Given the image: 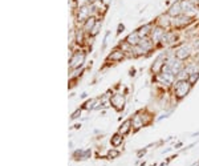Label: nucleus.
<instances>
[{
	"mask_svg": "<svg viewBox=\"0 0 199 166\" xmlns=\"http://www.w3.org/2000/svg\"><path fill=\"white\" fill-rule=\"evenodd\" d=\"M190 88H191V84L189 81H178L177 85L174 88V92H175V96L178 98H182L184 97L187 93H189Z\"/></svg>",
	"mask_w": 199,
	"mask_h": 166,
	"instance_id": "1",
	"label": "nucleus"
},
{
	"mask_svg": "<svg viewBox=\"0 0 199 166\" xmlns=\"http://www.w3.org/2000/svg\"><path fill=\"white\" fill-rule=\"evenodd\" d=\"M84 60H85V55L82 52H75V55L69 60V65H70V68H78L80 65H82Z\"/></svg>",
	"mask_w": 199,
	"mask_h": 166,
	"instance_id": "2",
	"label": "nucleus"
},
{
	"mask_svg": "<svg viewBox=\"0 0 199 166\" xmlns=\"http://www.w3.org/2000/svg\"><path fill=\"white\" fill-rule=\"evenodd\" d=\"M110 102H112V105L117 110H121L124 109V105H125V98L122 94H114L112 98H110Z\"/></svg>",
	"mask_w": 199,
	"mask_h": 166,
	"instance_id": "3",
	"label": "nucleus"
},
{
	"mask_svg": "<svg viewBox=\"0 0 199 166\" xmlns=\"http://www.w3.org/2000/svg\"><path fill=\"white\" fill-rule=\"evenodd\" d=\"M191 21H193V19H191V17H189V16H186V15H179V16H177V17L174 19L173 24H174L175 27H183V25L190 24Z\"/></svg>",
	"mask_w": 199,
	"mask_h": 166,
	"instance_id": "4",
	"label": "nucleus"
},
{
	"mask_svg": "<svg viewBox=\"0 0 199 166\" xmlns=\"http://www.w3.org/2000/svg\"><path fill=\"white\" fill-rule=\"evenodd\" d=\"M92 8H89V7H81L80 11H78V21H86L90 17V10Z\"/></svg>",
	"mask_w": 199,
	"mask_h": 166,
	"instance_id": "5",
	"label": "nucleus"
},
{
	"mask_svg": "<svg viewBox=\"0 0 199 166\" xmlns=\"http://www.w3.org/2000/svg\"><path fill=\"white\" fill-rule=\"evenodd\" d=\"M182 0H178L175 1L173 6L170 7V10H169V15H173V16H179V13L182 12Z\"/></svg>",
	"mask_w": 199,
	"mask_h": 166,
	"instance_id": "6",
	"label": "nucleus"
},
{
	"mask_svg": "<svg viewBox=\"0 0 199 166\" xmlns=\"http://www.w3.org/2000/svg\"><path fill=\"white\" fill-rule=\"evenodd\" d=\"M140 41H141V36L138 32H133V33H130L126 37V43H129L130 45H134V47L140 44Z\"/></svg>",
	"mask_w": 199,
	"mask_h": 166,
	"instance_id": "7",
	"label": "nucleus"
},
{
	"mask_svg": "<svg viewBox=\"0 0 199 166\" xmlns=\"http://www.w3.org/2000/svg\"><path fill=\"white\" fill-rule=\"evenodd\" d=\"M130 128H131V121L130 120H126L121 125V128H120V134H122V136L128 134V133L130 132Z\"/></svg>",
	"mask_w": 199,
	"mask_h": 166,
	"instance_id": "8",
	"label": "nucleus"
},
{
	"mask_svg": "<svg viewBox=\"0 0 199 166\" xmlns=\"http://www.w3.org/2000/svg\"><path fill=\"white\" fill-rule=\"evenodd\" d=\"M177 59H179V60H184L187 56L190 55V52H189V48L187 47H182V48H179V49L177 50Z\"/></svg>",
	"mask_w": 199,
	"mask_h": 166,
	"instance_id": "9",
	"label": "nucleus"
},
{
	"mask_svg": "<svg viewBox=\"0 0 199 166\" xmlns=\"http://www.w3.org/2000/svg\"><path fill=\"white\" fill-rule=\"evenodd\" d=\"M165 35V31L161 28V27H158V28H155L154 31H153V41H159L162 40V36Z\"/></svg>",
	"mask_w": 199,
	"mask_h": 166,
	"instance_id": "10",
	"label": "nucleus"
},
{
	"mask_svg": "<svg viewBox=\"0 0 199 166\" xmlns=\"http://www.w3.org/2000/svg\"><path fill=\"white\" fill-rule=\"evenodd\" d=\"M96 19L94 17H89V19L85 21V25H84V31L85 32H90L92 29H93V27H94V24H96Z\"/></svg>",
	"mask_w": 199,
	"mask_h": 166,
	"instance_id": "11",
	"label": "nucleus"
},
{
	"mask_svg": "<svg viewBox=\"0 0 199 166\" xmlns=\"http://www.w3.org/2000/svg\"><path fill=\"white\" fill-rule=\"evenodd\" d=\"M122 59H124V50H114L109 56V60H112V61H120Z\"/></svg>",
	"mask_w": 199,
	"mask_h": 166,
	"instance_id": "12",
	"label": "nucleus"
},
{
	"mask_svg": "<svg viewBox=\"0 0 199 166\" xmlns=\"http://www.w3.org/2000/svg\"><path fill=\"white\" fill-rule=\"evenodd\" d=\"M162 60H163V56H159L158 59H157V61H155V64H154V65H153V72H155V73H158L159 71H162V68H163V66H162Z\"/></svg>",
	"mask_w": 199,
	"mask_h": 166,
	"instance_id": "13",
	"label": "nucleus"
},
{
	"mask_svg": "<svg viewBox=\"0 0 199 166\" xmlns=\"http://www.w3.org/2000/svg\"><path fill=\"white\" fill-rule=\"evenodd\" d=\"M122 138H124V137H122V134H120V133L114 134L112 137V145H113V146H115V147L120 146V145L122 144Z\"/></svg>",
	"mask_w": 199,
	"mask_h": 166,
	"instance_id": "14",
	"label": "nucleus"
},
{
	"mask_svg": "<svg viewBox=\"0 0 199 166\" xmlns=\"http://www.w3.org/2000/svg\"><path fill=\"white\" fill-rule=\"evenodd\" d=\"M162 43H173V41H175V35L171 33V32H169V33H165L163 36H162Z\"/></svg>",
	"mask_w": 199,
	"mask_h": 166,
	"instance_id": "15",
	"label": "nucleus"
},
{
	"mask_svg": "<svg viewBox=\"0 0 199 166\" xmlns=\"http://www.w3.org/2000/svg\"><path fill=\"white\" fill-rule=\"evenodd\" d=\"M143 125H145V124H143L142 117L138 116V114H137V116H135V117L133 118V126H134L135 129H140L141 126H143Z\"/></svg>",
	"mask_w": 199,
	"mask_h": 166,
	"instance_id": "16",
	"label": "nucleus"
},
{
	"mask_svg": "<svg viewBox=\"0 0 199 166\" xmlns=\"http://www.w3.org/2000/svg\"><path fill=\"white\" fill-rule=\"evenodd\" d=\"M150 29H151V25H150V24H146V25H143V27H141L140 31H138V33H140V36L142 37V36H146V35L149 33Z\"/></svg>",
	"mask_w": 199,
	"mask_h": 166,
	"instance_id": "17",
	"label": "nucleus"
},
{
	"mask_svg": "<svg viewBox=\"0 0 199 166\" xmlns=\"http://www.w3.org/2000/svg\"><path fill=\"white\" fill-rule=\"evenodd\" d=\"M194 8V4L190 0H182V10L183 11H190Z\"/></svg>",
	"mask_w": 199,
	"mask_h": 166,
	"instance_id": "18",
	"label": "nucleus"
},
{
	"mask_svg": "<svg viewBox=\"0 0 199 166\" xmlns=\"http://www.w3.org/2000/svg\"><path fill=\"white\" fill-rule=\"evenodd\" d=\"M138 45H141V47H142L145 50H149L150 48H151V41L146 40V39H143V40L140 41V44H138Z\"/></svg>",
	"mask_w": 199,
	"mask_h": 166,
	"instance_id": "19",
	"label": "nucleus"
},
{
	"mask_svg": "<svg viewBox=\"0 0 199 166\" xmlns=\"http://www.w3.org/2000/svg\"><path fill=\"white\" fill-rule=\"evenodd\" d=\"M100 29H101V23H100V21H97L96 24H94L93 29L90 31V35H92V36H96V35H98Z\"/></svg>",
	"mask_w": 199,
	"mask_h": 166,
	"instance_id": "20",
	"label": "nucleus"
},
{
	"mask_svg": "<svg viewBox=\"0 0 199 166\" xmlns=\"http://www.w3.org/2000/svg\"><path fill=\"white\" fill-rule=\"evenodd\" d=\"M199 78V73L198 72H194V73H190V77H189V82L190 84H194Z\"/></svg>",
	"mask_w": 199,
	"mask_h": 166,
	"instance_id": "21",
	"label": "nucleus"
},
{
	"mask_svg": "<svg viewBox=\"0 0 199 166\" xmlns=\"http://www.w3.org/2000/svg\"><path fill=\"white\" fill-rule=\"evenodd\" d=\"M120 156V151H117V150H110L109 153H108V158H117V157Z\"/></svg>",
	"mask_w": 199,
	"mask_h": 166,
	"instance_id": "22",
	"label": "nucleus"
},
{
	"mask_svg": "<svg viewBox=\"0 0 199 166\" xmlns=\"http://www.w3.org/2000/svg\"><path fill=\"white\" fill-rule=\"evenodd\" d=\"M96 101L97 100H90V101H88V102L86 104H85V109H93V104L94 102H96Z\"/></svg>",
	"mask_w": 199,
	"mask_h": 166,
	"instance_id": "23",
	"label": "nucleus"
},
{
	"mask_svg": "<svg viewBox=\"0 0 199 166\" xmlns=\"http://www.w3.org/2000/svg\"><path fill=\"white\" fill-rule=\"evenodd\" d=\"M76 40H77V43H82V31H77V33H76Z\"/></svg>",
	"mask_w": 199,
	"mask_h": 166,
	"instance_id": "24",
	"label": "nucleus"
},
{
	"mask_svg": "<svg viewBox=\"0 0 199 166\" xmlns=\"http://www.w3.org/2000/svg\"><path fill=\"white\" fill-rule=\"evenodd\" d=\"M80 114H81V110H80V109H78V110H76V112H75V113H73V116H72V120H75V118H77V117H78V116H80Z\"/></svg>",
	"mask_w": 199,
	"mask_h": 166,
	"instance_id": "25",
	"label": "nucleus"
},
{
	"mask_svg": "<svg viewBox=\"0 0 199 166\" xmlns=\"http://www.w3.org/2000/svg\"><path fill=\"white\" fill-rule=\"evenodd\" d=\"M124 28H125L124 24H120L118 25V31H117V32H118V33H120V32H122V31H124Z\"/></svg>",
	"mask_w": 199,
	"mask_h": 166,
	"instance_id": "26",
	"label": "nucleus"
},
{
	"mask_svg": "<svg viewBox=\"0 0 199 166\" xmlns=\"http://www.w3.org/2000/svg\"><path fill=\"white\" fill-rule=\"evenodd\" d=\"M194 45H195V48H199V40H196V41H195V44H194Z\"/></svg>",
	"mask_w": 199,
	"mask_h": 166,
	"instance_id": "27",
	"label": "nucleus"
},
{
	"mask_svg": "<svg viewBox=\"0 0 199 166\" xmlns=\"http://www.w3.org/2000/svg\"><path fill=\"white\" fill-rule=\"evenodd\" d=\"M190 1H191V3H194V1H196V0H190Z\"/></svg>",
	"mask_w": 199,
	"mask_h": 166,
	"instance_id": "28",
	"label": "nucleus"
}]
</instances>
